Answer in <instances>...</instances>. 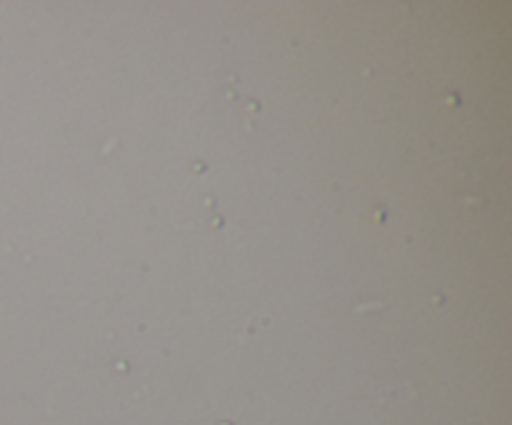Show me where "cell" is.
<instances>
[]
</instances>
